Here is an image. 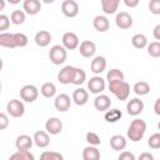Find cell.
<instances>
[{"label": "cell", "instance_id": "15", "mask_svg": "<svg viewBox=\"0 0 160 160\" xmlns=\"http://www.w3.org/2000/svg\"><path fill=\"white\" fill-rule=\"evenodd\" d=\"M79 51L84 58H92L96 52V45L91 40H84L79 46Z\"/></svg>", "mask_w": 160, "mask_h": 160}, {"label": "cell", "instance_id": "11", "mask_svg": "<svg viewBox=\"0 0 160 160\" xmlns=\"http://www.w3.org/2000/svg\"><path fill=\"white\" fill-rule=\"evenodd\" d=\"M62 46L66 50H74L79 46V38L75 32L68 31L62 35Z\"/></svg>", "mask_w": 160, "mask_h": 160}, {"label": "cell", "instance_id": "31", "mask_svg": "<svg viewBox=\"0 0 160 160\" xmlns=\"http://www.w3.org/2000/svg\"><path fill=\"white\" fill-rule=\"evenodd\" d=\"M121 116H122V112H121V110H119V109H110V110H106V112H105V115H104V118H105V120H106L108 122H116V121H119V120L121 119Z\"/></svg>", "mask_w": 160, "mask_h": 160}, {"label": "cell", "instance_id": "37", "mask_svg": "<svg viewBox=\"0 0 160 160\" xmlns=\"http://www.w3.org/2000/svg\"><path fill=\"white\" fill-rule=\"evenodd\" d=\"M148 54L152 58H159L160 56V42L159 41H152L148 45Z\"/></svg>", "mask_w": 160, "mask_h": 160}, {"label": "cell", "instance_id": "6", "mask_svg": "<svg viewBox=\"0 0 160 160\" xmlns=\"http://www.w3.org/2000/svg\"><path fill=\"white\" fill-rule=\"evenodd\" d=\"M132 22H134L132 16L126 11H120L115 16V24L119 29H122V30L130 29L132 26Z\"/></svg>", "mask_w": 160, "mask_h": 160}, {"label": "cell", "instance_id": "49", "mask_svg": "<svg viewBox=\"0 0 160 160\" xmlns=\"http://www.w3.org/2000/svg\"><path fill=\"white\" fill-rule=\"evenodd\" d=\"M2 70V60H1V58H0V71Z\"/></svg>", "mask_w": 160, "mask_h": 160}, {"label": "cell", "instance_id": "44", "mask_svg": "<svg viewBox=\"0 0 160 160\" xmlns=\"http://www.w3.org/2000/svg\"><path fill=\"white\" fill-rule=\"evenodd\" d=\"M138 160H155V159H154V155L151 152H146L145 151V152H141L139 155Z\"/></svg>", "mask_w": 160, "mask_h": 160}, {"label": "cell", "instance_id": "20", "mask_svg": "<svg viewBox=\"0 0 160 160\" xmlns=\"http://www.w3.org/2000/svg\"><path fill=\"white\" fill-rule=\"evenodd\" d=\"M34 40H35V44H36L38 46L45 48V46H48V45L50 44V41H51V34H50L49 31H46V30H40V31H38V32L35 34Z\"/></svg>", "mask_w": 160, "mask_h": 160}, {"label": "cell", "instance_id": "34", "mask_svg": "<svg viewBox=\"0 0 160 160\" xmlns=\"http://www.w3.org/2000/svg\"><path fill=\"white\" fill-rule=\"evenodd\" d=\"M10 21L15 25H21L25 21V12L22 10H14L10 15Z\"/></svg>", "mask_w": 160, "mask_h": 160}, {"label": "cell", "instance_id": "45", "mask_svg": "<svg viewBox=\"0 0 160 160\" xmlns=\"http://www.w3.org/2000/svg\"><path fill=\"white\" fill-rule=\"evenodd\" d=\"M124 4L128 8H135L139 5V0H124Z\"/></svg>", "mask_w": 160, "mask_h": 160}, {"label": "cell", "instance_id": "22", "mask_svg": "<svg viewBox=\"0 0 160 160\" xmlns=\"http://www.w3.org/2000/svg\"><path fill=\"white\" fill-rule=\"evenodd\" d=\"M106 68V59L104 56H95L91 61V65H90V69L94 74L99 75L101 74Z\"/></svg>", "mask_w": 160, "mask_h": 160}, {"label": "cell", "instance_id": "24", "mask_svg": "<svg viewBox=\"0 0 160 160\" xmlns=\"http://www.w3.org/2000/svg\"><path fill=\"white\" fill-rule=\"evenodd\" d=\"M120 5V1L119 0H101V8H102V11L108 15H111V14H115L118 8Z\"/></svg>", "mask_w": 160, "mask_h": 160}, {"label": "cell", "instance_id": "16", "mask_svg": "<svg viewBox=\"0 0 160 160\" xmlns=\"http://www.w3.org/2000/svg\"><path fill=\"white\" fill-rule=\"evenodd\" d=\"M111 105V100L108 95L100 94L94 99V108L99 111H106Z\"/></svg>", "mask_w": 160, "mask_h": 160}, {"label": "cell", "instance_id": "12", "mask_svg": "<svg viewBox=\"0 0 160 160\" xmlns=\"http://www.w3.org/2000/svg\"><path fill=\"white\" fill-rule=\"evenodd\" d=\"M70 105H71V100H70V96L68 94H60L55 98L54 100V106L58 111H66L70 109Z\"/></svg>", "mask_w": 160, "mask_h": 160}, {"label": "cell", "instance_id": "26", "mask_svg": "<svg viewBox=\"0 0 160 160\" xmlns=\"http://www.w3.org/2000/svg\"><path fill=\"white\" fill-rule=\"evenodd\" d=\"M0 46L8 48V49H15V41H14V34L11 32H0Z\"/></svg>", "mask_w": 160, "mask_h": 160}, {"label": "cell", "instance_id": "8", "mask_svg": "<svg viewBox=\"0 0 160 160\" xmlns=\"http://www.w3.org/2000/svg\"><path fill=\"white\" fill-rule=\"evenodd\" d=\"M88 89L92 94H100V92H102L105 90V80L99 75L92 76L88 81Z\"/></svg>", "mask_w": 160, "mask_h": 160}, {"label": "cell", "instance_id": "38", "mask_svg": "<svg viewBox=\"0 0 160 160\" xmlns=\"http://www.w3.org/2000/svg\"><path fill=\"white\" fill-rule=\"evenodd\" d=\"M85 139H86V141L90 144V146H98V145H100V142H101V140H100L99 135H98V134H95V132H92V131L86 132Z\"/></svg>", "mask_w": 160, "mask_h": 160}, {"label": "cell", "instance_id": "1", "mask_svg": "<svg viewBox=\"0 0 160 160\" xmlns=\"http://www.w3.org/2000/svg\"><path fill=\"white\" fill-rule=\"evenodd\" d=\"M145 131H146V122L141 119H135L130 122V126L126 131V135L131 141L136 142L144 138Z\"/></svg>", "mask_w": 160, "mask_h": 160}, {"label": "cell", "instance_id": "32", "mask_svg": "<svg viewBox=\"0 0 160 160\" xmlns=\"http://www.w3.org/2000/svg\"><path fill=\"white\" fill-rule=\"evenodd\" d=\"M85 80H86V72L82 69H80V68H75L71 84H74V85H81Z\"/></svg>", "mask_w": 160, "mask_h": 160}, {"label": "cell", "instance_id": "51", "mask_svg": "<svg viewBox=\"0 0 160 160\" xmlns=\"http://www.w3.org/2000/svg\"><path fill=\"white\" fill-rule=\"evenodd\" d=\"M0 92H1V81H0Z\"/></svg>", "mask_w": 160, "mask_h": 160}, {"label": "cell", "instance_id": "50", "mask_svg": "<svg viewBox=\"0 0 160 160\" xmlns=\"http://www.w3.org/2000/svg\"><path fill=\"white\" fill-rule=\"evenodd\" d=\"M10 2H12V4H18V2H19V1H16V0H11V1H10Z\"/></svg>", "mask_w": 160, "mask_h": 160}, {"label": "cell", "instance_id": "36", "mask_svg": "<svg viewBox=\"0 0 160 160\" xmlns=\"http://www.w3.org/2000/svg\"><path fill=\"white\" fill-rule=\"evenodd\" d=\"M40 160H64V156L56 151H44L40 155Z\"/></svg>", "mask_w": 160, "mask_h": 160}, {"label": "cell", "instance_id": "13", "mask_svg": "<svg viewBox=\"0 0 160 160\" xmlns=\"http://www.w3.org/2000/svg\"><path fill=\"white\" fill-rule=\"evenodd\" d=\"M74 71H75V66H71V65L64 66L58 74L59 82L65 84V85L66 84H71V80H72V76H74Z\"/></svg>", "mask_w": 160, "mask_h": 160}, {"label": "cell", "instance_id": "33", "mask_svg": "<svg viewBox=\"0 0 160 160\" xmlns=\"http://www.w3.org/2000/svg\"><path fill=\"white\" fill-rule=\"evenodd\" d=\"M9 160H35V156L30 151H16L9 158Z\"/></svg>", "mask_w": 160, "mask_h": 160}, {"label": "cell", "instance_id": "30", "mask_svg": "<svg viewBox=\"0 0 160 160\" xmlns=\"http://www.w3.org/2000/svg\"><path fill=\"white\" fill-rule=\"evenodd\" d=\"M132 90H134V92L136 95H140V96L148 95L150 92V85L146 81H138V82L134 84Z\"/></svg>", "mask_w": 160, "mask_h": 160}, {"label": "cell", "instance_id": "10", "mask_svg": "<svg viewBox=\"0 0 160 160\" xmlns=\"http://www.w3.org/2000/svg\"><path fill=\"white\" fill-rule=\"evenodd\" d=\"M45 129H46L48 134L58 135L62 130V121L59 118H50L45 122Z\"/></svg>", "mask_w": 160, "mask_h": 160}, {"label": "cell", "instance_id": "46", "mask_svg": "<svg viewBox=\"0 0 160 160\" xmlns=\"http://www.w3.org/2000/svg\"><path fill=\"white\" fill-rule=\"evenodd\" d=\"M154 38L156 40H160V25H156L154 28Z\"/></svg>", "mask_w": 160, "mask_h": 160}, {"label": "cell", "instance_id": "41", "mask_svg": "<svg viewBox=\"0 0 160 160\" xmlns=\"http://www.w3.org/2000/svg\"><path fill=\"white\" fill-rule=\"evenodd\" d=\"M149 9L152 14L155 15H159L160 14V1L159 0H151L149 2Z\"/></svg>", "mask_w": 160, "mask_h": 160}, {"label": "cell", "instance_id": "43", "mask_svg": "<svg viewBox=\"0 0 160 160\" xmlns=\"http://www.w3.org/2000/svg\"><path fill=\"white\" fill-rule=\"evenodd\" d=\"M118 160H136V158L130 151H121L119 158H118Z\"/></svg>", "mask_w": 160, "mask_h": 160}, {"label": "cell", "instance_id": "35", "mask_svg": "<svg viewBox=\"0 0 160 160\" xmlns=\"http://www.w3.org/2000/svg\"><path fill=\"white\" fill-rule=\"evenodd\" d=\"M14 41H15V46L16 48H24L28 45V36L22 32H15L14 34Z\"/></svg>", "mask_w": 160, "mask_h": 160}, {"label": "cell", "instance_id": "23", "mask_svg": "<svg viewBox=\"0 0 160 160\" xmlns=\"http://www.w3.org/2000/svg\"><path fill=\"white\" fill-rule=\"evenodd\" d=\"M126 139L122 135H114L110 138V146L115 151H121L126 148Z\"/></svg>", "mask_w": 160, "mask_h": 160}, {"label": "cell", "instance_id": "19", "mask_svg": "<svg viewBox=\"0 0 160 160\" xmlns=\"http://www.w3.org/2000/svg\"><path fill=\"white\" fill-rule=\"evenodd\" d=\"M92 25H94L95 30L99 31V32H105V31H108L109 28H110V22H109V20H108V18L104 16V15H98V16H95V18H94V21H92Z\"/></svg>", "mask_w": 160, "mask_h": 160}, {"label": "cell", "instance_id": "3", "mask_svg": "<svg viewBox=\"0 0 160 160\" xmlns=\"http://www.w3.org/2000/svg\"><path fill=\"white\" fill-rule=\"evenodd\" d=\"M66 58H68V52L62 45H54L49 51V59L55 65H60L65 62Z\"/></svg>", "mask_w": 160, "mask_h": 160}, {"label": "cell", "instance_id": "21", "mask_svg": "<svg viewBox=\"0 0 160 160\" xmlns=\"http://www.w3.org/2000/svg\"><path fill=\"white\" fill-rule=\"evenodd\" d=\"M22 8H24L26 14L36 15L41 10V2L39 0H25L22 2Z\"/></svg>", "mask_w": 160, "mask_h": 160}, {"label": "cell", "instance_id": "7", "mask_svg": "<svg viewBox=\"0 0 160 160\" xmlns=\"http://www.w3.org/2000/svg\"><path fill=\"white\" fill-rule=\"evenodd\" d=\"M61 11L66 18H75L79 14V4L75 0H65L61 4Z\"/></svg>", "mask_w": 160, "mask_h": 160}, {"label": "cell", "instance_id": "14", "mask_svg": "<svg viewBox=\"0 0 160 160\" xmlns=\"http://www.w3.org/2000/svg\"><path fill=\"white\" fill-rule=\"evenodd\" d=\"M34 141H32V138H30L29 135H20L16 138V141H15V146L18 149V151H29L32 146Z\"/></svg>", "mask_w": 160, "mask_h": 160}, {"label": "cell", "instance_id": "18", "mask_svg": "<svg viewBox=\"0 0 160 160\" xmlns=\"http://www.w3.org/2000/svg\"><path fill=\"white\" fill-rule=\"evenodd\" d=\"M88 100H89V92L85 89L78 88V89L74 90V92H72V101L76 105L82 106V105H85L88 102Z\"/></svg>", "mask_w": 160, "mask_h": 160}, {"label": "cell", "instance_id": "5", "mask_svg": "<svg viewBox=\"0 0 160 160\" xmlns=\"http://www.w3.org/2000/svg\"><path fill=\"white\" fill-rule=\"evenodd\" d=\"M39 96V90L35 85H24L20 90V98L26 102H34Z\"/></svg>", "mask_w": 160, "mask_h": 160}, {"label": "cell", "instance_id": "25", "mask_svg": "<svg viewBox=\"0 0 160 160\" xmlns=\"http://www.w3.org/2000/svg\"><path fill=\"white\" fill-rule=\"evenodd\" d=\"M82 160H100V151L96 146H86L82 150Z\"/></svg>", "mask_w": 160, "mask_h": 160}, {"label": "cell", "instance_id": "40", "mask_svg": "<svg viewBox=\"0 0 160 160\" xmlns=\"http://www.w3.org/2000/svg\"><path fill=\"white\" fill-rule=\"evenodd\" d=\"M10 26V19L9 16L0 14V32H5V30H8Z\"/></svg>", "mask_w": 160, "mask_h": 160}, {"label": "cell", "instance_id": "28", "mask_svg": "<svg viewBox=\"0 0 160 160\" xmlns=\"http://www.w3.org/2000/svg\"><path fill=\"white\" fill-rule=\"evenodd\" d=\"M124 72L119 69H111L108 74H106V80L109 84L111 82H119V81H125L124 80Z\"/></svg>", "mask_w": 160, "mask_h": 160}, {"label": "cell", "instance_id": "27", "mask_svg": "<svg viewBox=\"0 0 160 160\" xmlns=\"http://www.w3.org/2000/svg\"><path fill=\"white\" fill-rule=\"evenodd\" d=\"M40 92H41V95H42L44 98L51 99V98H54L55 94H56V86H55V84H52V82H44V84L41 85Z\"/></svg>", "mask_w": 160, "mask_h": 160}, {"label": "cell", "instance_id": "48", "mask_svg": "<svg viewBox=\"0 0 160 160\" xmlns=\"http://www.w3.org/2000/svg\"><path fill=\"white\" fill-rule=\"evenodd\" d=\"M4 8H5V1L4 0H0V11L4 10Z\"/></svg>", "mask_w": 160, "mask_h": 160}, {"label": "cell", "instance_id": "4", "mask_svg": "<svg viewBox=\"0 0 160 160\" xmlns=\"http://www.w3.org/2000/svg\"><path fill=\"white\" fill-rule=\"evenodd\" d=\"M6 110L8 114L12 118H21L25 114V106L21 100L19 99H12L6 104Z\"/></svg>", "mask_w": 160, "mask_h": 160}, {"label": "cell", "instance_id": "9", "mask_svg": "<svg viewBox=\"0 0 160 160\" xmlns=\"http://www.w3.org/2000/svg\"><path fill=\"white\" fill-rule=\"evenodd\" d=\"M142 110H144V101L138 99V98H134V99L129 100V102L126 104V111L131 116L140 115L142 112Z\"/></svg>", "mask_w": 160, "mask_h": 160}, {"label": "cell", "instance_id": "29", "mask_svg": "<svg viewBox=\"0 0 160 160\" xmlns=\"http://www.w3.org/2000/svg\"><path fill=\"white\" fill-rule=\"evenodd\" d=\"M131 44L136 49H144L148 46V39L144 34H135L131 38Z\"/></svg>", "mask_w": 160, "mask_h": 160}, {"label": "cell", "instance_id": "2", "mask_svg": "<svg viewBox=\"0 0 160 160\" xmlns=\"http://www.w3.org/2000/svg\"><path fill=\"white\" fill-rule=\"evenodd\" d=\"M109 90L119 100H126L129 98V95H130V85L126 81L111 82V84H109Z\"/></svg>", "mask_w": 160, "mask_h": 160}, {"label": "cell", "instance_id": "17", "mask_svg": "<svg viewBox=\"0 0 160 160\" xmlns=\"http://www.w3.org/2000/svg\"><path fill=\"white\" fill-rule=\"evenodd\" d=\"M32 141L39 148H46L50 144V136H49V134L46 131L38 130V131H35V134L32 136Z\"/></svg>", "mask_w": 160, "mask_h": 160}, {"label": "cell", "instance_id": "42", "mask_svg": "<svg viewBox=\"0 0 160 160\" xmlns=\"http://www.w3.org/2000/svg\"><path fill=\"white\" fill-rule=\"evenodd\" d=\"M9 126V118L6 114L0 112V130H5Z\"/></svg>", "mask_w": 160, "mask_h": 160}, {"label": "cell", "instance_id": "47", "mask_svg": "<svg viewBox=\"0 0 160 160\" xmlns=\"http://www.w3.org/2000/svg\"><path fill=\"white\" fill-rule=\"evenodd\" d=\"M159 104H160V99H156V100H155V105H154V110H155V114H156V115H160Z\"/></svg>", "mask_w": 160, "mask_h": 160}, {"label": "cell", "instance_id": "39", "mask_svg": "<svg viewBox=\"0 0 160 160\" xmlns=\"http://www.w3.org/2000/svg\"><path fill=\"white\" fill-rule=\"evenodd\" d=\"M148 145H149L151 149H154V150L159 149V148H160V134H159V132L152 134V135L149 138V140H148Z\"/></svg>", "mask_w": 160, "mask_h": 160}]
</instances>
